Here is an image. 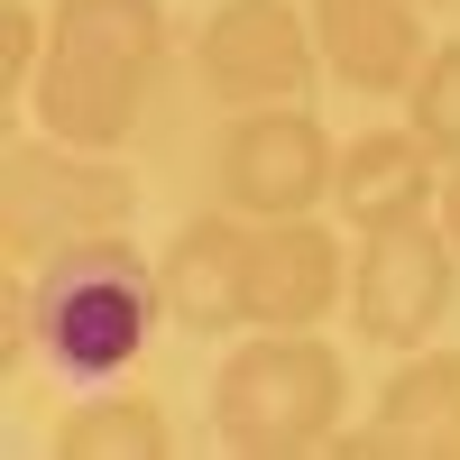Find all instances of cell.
Here are the masks:
<instances>
[{
  "instance_id": "obj_1",
  "label": "cell",
  "mask_w": 460,
  "mask_h": 460,
  "mask_svg": "<svg viewBox=\"0 0 460 460\" xmlns=\"http://www.w3.org/2000/svg\"><path fill=\"white\" fill-rule=\"evenodd\" d=\"M157 65H166V10L157 0H56L28 111H37L47 138L120 147L138 129V111H147Z\"/></svg>"
},
{
  "instance_id": "obj_2",
  "label": "cell",
  "mask_w": 460,
  "mask_h": 460,
  "mask_svg": "<svg viewBox=\"0 0 460 460\" xmlns=\"http://www.w3.org/2000/svg\"><path fill=\"white\" fill-rule=\"evenodd\" d=\"M166 286L157 267L129 249V230H93V240H65L56 258L28 267V323L37 350L84 387H111L147 341H157Z\"/></svg>"
},
{
  "instance_id": "obj_3",
  "label": "cell",
  "mask_w": 460,
  "mask_h": 460,
  "mask_svg": "<svg viewBox=\"0 0 460 460\" xmlns=\"http://www.w3.org/2000/svg\"><path fill=\"white\" fill-rule=\"evenodd\" d=\"M350 414V359L323 332H258L212 377V433L249 460H295L341 442Z\"/></svg>"
},
{
  "instance_id": "obj_4",
  "label": "cell",
  "mask_w": 460,
  "mask_h": 460,
  "mask_svg": "<svg viewBox=\"0 0 460 460\" xmlns=\"http://www.w3.org/2000/svg\"><path fill=\"white\" fill-rule=\"evenodd\" d=\"M0 203H10V258L37 267L65 240H93V230H129L138 184L129 166H111V147H74V138H19L10 166H0Z\"/></svg>"
},
{
  "instance_id": "obj_5",
  "label": "cell",
  "mask_w": 460,
  "mask_h": 460,
  "mask_svg": "<svg viewBox=\"0 0 460 460\" xmlns=\"http://www.w3.org/2000/svg\"><path fill=\"white\" fill-rule=\"evenodd\" d=\"M332 166L341 147L304 102H258V111H230V129L212 138V203L249 221H295L332 203Z\"/></svg>"
},
{
  "instance_id": "obj_6",
  "label": "cell",
  "mask_w": 460,
  "mask_h": 460,
  "mask_svg": "<svg viewBox=\"0 0 460 460\" xmlns=\"http://www.w3.org/2000/svg\"><path fill=\"white\" fill-rule=\"evenodd\" d=\"M460 295V240L442 230V212H405L387 230H359L350 258V323L387 350H424V332H442Z\"/></svg>"
},
{
  "instance_id": "obj_7",
  "label": "cell",
  "mask_w": 460,
  "mask_h": 460,
  "mask_svg": "<svg viewBox=\"0 0 460 460\" xmlns=\"http://www.w3.org/2000/svg\"><path fill=\"white\" fill-rule=\"evenodd\" d=\"M314 65H323V37H314V10H295V0H221L194 37V74L221 111L304 102Z\"/></svg>"
},
{
  "instance_id": "obj_8",
  "label": "cell",
  "mask_w": 460,
  "mask_h": 460,
  "mask_svg": "<svg viewBox=\"0 0 460 460\" xmlns=\"http://www.w3.org/2000/svg\"><path fill=\"white\" fill-rule=\"evenodd\" d=\"M249 258H258V221L249 212H230V203L194 212L157 258L166 314L184 332H249Z\"/></svg>"
},
{
  "instance_id": "obj_9",
  "label": "cell",
  "mask_w": 460,
  "mask_h": 460,
  "mask_svg": "<svg viewBox=\"0 0 460 460\" xmlns=\"http://www.w3.org/2000/svg\"><path fill=\"white\" fill-rule=\"evenodd\" d=\"M350 304V258L341 240L295 212V221H258V258H249V332H314L323 314Z\"/></svg>"
},
{
  "instance_id": "obj_10",
  "label": "cell",
  "mask_w": 460,
  "mask_h": 460,
  "mask_svg": "<svg viewBox=\"0 0 460 460\" xmlns=\"http://www.w3.org/2000/svg\"><path fill=\"white\" fill-rule=\"evenodd\" d=\"M368 460H460V350H405L377 387V414L341 433Z\"/></svg>"
},
{
  "instance_id": "obj_11",
  "label": "cell",
  "mask_w": 460,
  "mask_h": 460,
  "mask_svg": "<svg viewBox=\"0 0 460 460\" xmlns=\"http://www.w3.org/2000/svg\"><path fill=\"white\" fill-rule=\"evenodd\" d=\"M314 37L332 84L368 102L414 93V74H424V0H314Z\"/></svg>"
},
{
  "instance_id": "obj_12",
  "label": "cell",
  "mask_w": 460,
  "mask_h": 460,
  "mask_svg": "<svg viewBox=\"0 0 460 460\" xmlns=\"http://www.w3.org/2000/svg\"><path fill=\"white\" fill-rule=\"evenodd\" d=\"M442 203V147L424 129H359L332 166V212L350 230H387L405 212H433Z\"/></svg>"
},
{
  "instance_id": "obj_13",
  "label": "cell",
  "mask_w": 460,
  "mask_h": 460,
  "mask_svg": "<svg viewBox=\"0 0 460 460\" xmlns=\"http://www.w3.org/2000/svg\"><path fill=\"white\" fill-rule=\"evenodd\" d=\"M65 460H166L175 451V424H166V405L147 396V387H102L65 414V433H56Z\"/></svg>"
},
{
  "instance_id": "obj_14",
  "label": "cell",
  "mask_w": 460,
  "mask_h": 460,
  "mask_svg": "<svg viewBox=\"0 0 460 460\" xmlns=\"http://www.w3.org/2000/svg\"><path fill=\"white\" fill-rule=\"evenodd\" d=\"M405 120L442 147V166L460 157V37L442 56H424V74H414V93H405Z\"/></svg>"
},
{
  "instance_id": "obj_15",
  "label": "cell",
  "mask_w": 460,
  "mask_h": 460,
  "mask_svg": "<svg viewBox=\"0 0 460 460\" xmlns=\"http://www.w3.org/2000/svg\"><path fill=\"white\" fill-rule=\"evenodd\" d=\"M37 65H47V19H37L28 0H10V10H0V84L28 93V84H37Z\"/></svg>"
},
{
  "instance_id": "obj_16",
  "label": "cell",
  "mask_w": 460,
  "mask_h": 460,
  "mask_svg": "<svg viewBox=\"0 0 460 460\" xmlns=\"http://www.w3.org/2000/svg\"><path fill=\"white\" fill-rule=\"evenodd\" d=\"M433 212H442V230H451V240H460V157L442 166V203H433Z\"/></svg>"
},
{
  "instance_id": "obj_17",
  "label": "cell",
  "mask_w": 460,
  "mask_h": 460,
  "mask_svg": "<svg viewBox=\"0 0 460 460\" xmlns=\"http://www.w3.org/2000/svg\"><path fill=\"white\" fill-rule=\"evenodd\" d=\"M424 10H433V0H424Z\"/></svg>"
}]
</instances>
